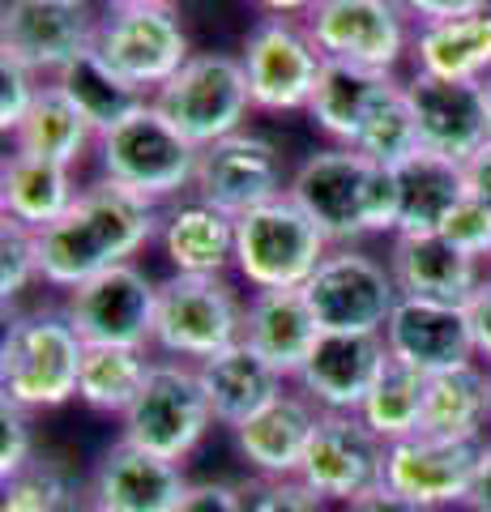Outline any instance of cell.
<instances>
[{
	"label": "cell",
	"instance_id": "obj_1",
	"mask_svg": "<svg viewBox=\"0 0 491 512\" xmlns=\"http://www.w3.org/2000/svg\"><path fill=\"white\" fill-rule=\"evenodd\" d=\"M154 201L99 180L77 192L73 210L39 231V278L56 291H77L112 265H129L133 256L158 239Z\"/></svg>",
	"mask_w": 491,
	"mask_h": 512
},
{
	"label": "cell",
	"instance_id": "obj_2",
	"mask_svg": "<svg viewBox=\"0 0 491 512\" xmlns=\"http://www.w3.org/2000/svg\"><path fill=\"white\" fill-rule=\"evenodd\" d=\"M287 197L304 210L329 248H355L368 235H398V175L368 154L329 146L308 154L287 180Z\"/></svg>",
	"mask_w": 491,
	"mask_h": 512
},
{
	"label": "cell",
	"instance_id": "obj_3",
	"mask_svg": "<svg viewBox=\"0 0 491 512\" xmlns=\"http://www.w3.org/2000/svg\"><path fill=\"white\" fill-rule=\"evenodd\" d=\"M86 342L69 325L65 308L22 312L0 338V397L35 410H60L77 397Z\"/></svg>",
	"mask_w": 491,
	"mask_h": 512
},
{
	"label": "cell",
	"instance_id": "obj_4",
	"mask_svg": "<svg viewBox=\"0 0 491 512\" xmlns=\"http://www.w3.org/2000/svg\"><path fill=\"white\" fill-rule=\"evenodd\" d=\"M99 167L103 180L137 192L146 201L176 197L180 188H193L201 150L171 124L154 103H141L120 124L99 133Z\"/></svg>",
	"mask_w": 491,
	"mask_h": 512
},
{
	"label": "cell",
	"instance_id": "obj_5",
	"mask_svg": "<svg viewBox=\"0 0 491 512\" xmlns=\"http://www.w3.org/2000/svg\"><path fill=\"white\" fill-rule=\"evenodd\" d=\"M244 338V299L223 274H171L158 282L154 338L167 359L205 363Z\"/></svg>",
	"mask_w": 491,
	"mask_h": 512
},
{
	"label": "cell",
	"instance_id": "obj_6",
	"mask_svg": "<svg viewBox=\"0 0 491 512\" xmlns=\"http://www.w3.org/2000/svg\"><path fill=\"white\" fill-rule=\"evenodd\" d=\"M325 256L329 239L287 192L235 218V269L252 291H299Z\"/></svg>",
	"mask_w": 491,
	"mask_h": 512
},
{
	"label": "cell",
	"instance_id": "obj_7",
	"mask_svg": "<svg viewBox=\"0 0 491 512\" xmlns=\"http://www.w3.org/2000/svg\"><path fill=\"white\" fill-rule=\"evenodd\" d=\"M210 427H214V410L201 389L197 363L154 359L137 402L120 419V440L184 466L201 448V440L210 436Z\"/></svg>",
	"mask_w": 491,
	"mask_h": 512
},
{
	"label": "cell",
	"instance_id": "obj_8",
	"mask_svg": "<svg viewBox=\"0 0 491 512\" xmlns=\"http://www.w3.org/2000/svg\"><path fill=\"white\" fill-rule=\"evenodd\" d=\"M94 52L112 73H120L141 94H158L188 64V35L171 0L141 5H107L99 13Z\"/></svg>",
	"mask_w": 491,
	"mask_h": 512
},
{
	"label": "cell",
	"instance_id": "obj_9",
	"mask_svg": "<svg viewBox=\"0 0 491 512\" xmlns=\"http://www.w3.org/2000/svg\"><path fill=\"white\" fill-rule=\"evenodd\" d=\"M150 103L163 111L197 150H205V146H214V141L240 133L248 111H252V94H248V77H244L240 56L193 52L184 69L171 77Z\"/></svg>",
	"mask_w": 491,
	"mask_h": 512
},
{
	"label": "cell",
	"instance_id": "obj_10",
	"mask_svg": "<svg viewBox=\"0 0 491 512\" xmlns=\"http://www.w3.org/2000/svg\"><path fill=\"white\" fill-rule=\"evenodd\" d=\"M299 291L321 333H385L402 299L389 265L363 248H329V256Z\"/></svg>",
	"mask_w": 491,
	"mask_h": 512
},
{
	"label": "cell",
	"instance_id": "obj_11",
	"mask_svg": "<svg viewBox=\"0 0 491 512\" xmlns=\"http://www.w3.org/2000/svg\"><path fill=\"white\" fill-rule=\"evenodd\" d=\"M385 457H389V444L363 423V414L321 410L295 478L316 500L346 508L385 487Z\"/></svg>",
	"mask_w": 491,
	"mask_h": 512
},
{
	"label": "cell",
	"instance_id": "obj_12",
	"mask_svg": "<svg viewBox=\"0 0 491 512\" xmlns=\"http://www.w3.org/2000/svg\"><path fill=\"white\" fill-rule=\"evenodd\" d=\"M240 64L248 77L252 107L282 116V111H308L325 56L312 43L308 26L269 13L244 35Z\"/></svg>",
	"mask_w": 491,
	"mask_h": 512
},
{
	"label": "cell",
	"instance_id": "obj_13",
	"mask_svg": "<svg viewBox=\"0 0 491 512\" xmlns=\"http://www.w3.org/2000/svg\"><path fill=\"white\" fill-rule=\"evenodd\" d=\"M158 282L141 265H112L99 278L82 282L65 299L69 325L86 346H141L154 338Z\"/></svg>",
	"mask_w": 491,
	"mask_h": 512
},
{
	"label": "cell",
	"instance_id": "obj_14",
	"mask_svg": "<svg viewBox=\"0 0 491 512\" xmlns=\"http://www.w3.org/2000/svg\"><path fill=\"white\" fill-rule=\"evenodd\" d=\"M99 13L90 0H5L0 13V56L30 73H60L94 47Z\"/></svg>",
	"mask_w": 491,
	"mask_h": 512
},
{
	"label": "cell",
	"instance_id": "obj_15",
	"mask_svg": "<svg viewBox=\"0 0 491 512\" xmlns=\"http://www.w3.org/2000/svg\"><path fill=\"white\" fill-rule=\"evenodd\" d=\"M304 26L325 60L385 69L406 56V9L398 0H312Z\"/></svg>",
	"mask_w": 491,
	"mask_h": 512
},
{
	"label": "cell",
	"instance_id": "obj_16",
	"mask_svg": "<svg viewBox=\"0 0 491 512\" xmlns=\"http://www.w3.org/2000/svg\"><path fill=\"white\" fill-rule=\"evenodd\" d=\"M193 188H197V201L214 205V210H223L231 218L257 210V205L287 192L278 146L261 133L240 128V133H231L201 150Z\"/></svg>",
	"mask_w": 491,
	"mask_h": 512
},
{
	"label": "cell",
	"instance_id": "obj_17",
	"mask_svg": "<svg viewBox=\"0 0 491 512\" xmlns=\"http://www.w3.org/2000/svg\"><path fill=\"white\" fill-rule=\"evenodd\" d=\"M483 444L470 440H440V436H410L389 444L385 457V487L406 495L423 508H466L474 470H479Z\"/></svg>",
	"mask_w": 491,
	"mask_h": 512
},
{
	"label": "cell",
	"instance_id": "obj_18",
	"mask_svg": "<svg viewBox=\"0 0 491 512\" xmlns=\"http://www.w3.org/2000/svg\"><path fill=\"white\" fill-rule=\"evenodd\" d=\"M406 99L415 111L419 150L427 154L470 163L491 141L483 82H445V77L415 73L406 82Z\"/></svg>",
	"mask_w": 491,
	"mask_h": 512
},
{
	"label": "cell",
	"instance_id": "obj_19",
	"mask_svg": "<svg viewBox=\"0 0 491 512\" xmlns=\"http://www.w3.org/2000/svg\"><path fill=\"white\" fill-rule=\"evenodd\" d=\"M193 487L180 461L154 457L129 440L103 448L90 470V508L99 512H176L184 491Z\"/></svg>",
	"mask_w": 491,
	"mask_h": 512
},
{
	"label": "cell",
	"instance_id": "obj_20",
	"mask_svg": "<svg viewBox=\"0 0 491 512\" xmlns=\"http://www.w3.org/2000/svg\"><path fill=\"white\" fill-rule=\"evenodd\" d=\"M385 363V333H321L295 389L325 414H359Z\"/></svg>",
	"mask_w": 491,
	"mask_h": 512
},
{
	"label": "cell",
	"instance_id": "obj_21",
	"mask_svg": "<svg viewBox=\"0 0 491 512\" xmlns=\"http://www.w3.org/2000/svg\"><path fill=\"white\" fill-rule=\"evenodd\" d=\"M385 346L398 363L415 367L423 376H440L479 359L466 308L427 299H398V308L385 325Z\"/></svg>",
	"mask_w": 491,
	"mask_h": 512
},
{
	"label": "cell",
	"instance_id": "obj_22",
	"mask_svg": "<svg viewBox=\"0 0 491 512\" xmlns=\"http://www.w3.org/2000/svg\"><path fill=\"white\" fill-rule=\"evenodd\" d=\"M398 90L402 82L385 69H363V64H351V60H325L308 103V120L334 146L355 150L359 137L368 133V124L376 120V111Z\"/></svg>",
	"mask_w": 491,
	"mask_h": 512
},
{
	"label": "cell",
	"instance_id": "obj_23",
	"mask_svg": "<svg viewBox=\"0 0 491 512\" xmlns=\"http://www.w3.org/2000/svg\"><path fill=\"white\" fill-rule=\"evenodd\" d=\"M393 286L402 299L427 303H453L466 308L470 295L483 286V269L474 256L457 252L440 231L432 235H393V248L385 256Z\"/></svg>",
	"mask_w": 491,
	"mask_h": 512
},
{
	"label": "cell",
	"instance_id": "obj_24",
	"mask_svg": "<svg viewBox=\"0 0 491 512\" xmlns=\"http://www.w3.org/2000/svg\"><path fill=\"white\" fill-rule=\"evenodd\" d=\"M316 419H321V410L299 389H287L261 414H252L244 427L231 431L235 453L252 470V478H295Z\"/></svg>",
	"mask_w": 491,
	"mask_h": 512
},
{
	"label": "cell",
	"instance_id": "obj_25",
	"mask_svg": "<svg viewBox=\"0 0 491 512\" xmlns=\"http://www.w3.org/2000/svg\"><path fill=\"white\" fill-rule=\"evenodd\" d=\"M240 342L295 384V376L312 359L316 342H321V325H316L304 291H252L244 299Z\"/></svg>",
	"mask_w": 491,
	"mask_h": 512
},
{
	"label": "cell",
	"instance_id": "obj_26",
	"mask_svg": "<svg viewBox=\"0 0 491 512\" xmlns=\"http://www.w3.org/2000/svg\"><path fill=\"white\" fill-rule=\"evenodd\" d=\"M197 376H201V389L210 397V410H214V423L218 427H244L252 414H261L274 397H282L291 389V380L274 372L257 350H248L244 342H235L227 350H218L214 359L197 363Z\"/></svg>",
	"mask_w": 491,
	"mask_h": 512
},
{
	"label": "cell",
	"instance_id": "obj_27",
	"mask_svg": "<svg viewBox=\"0 0 491 512\" xmlns=\"http://www.w3.org/2000/svg\"><path fill=\"white\" fill-rule=\"evenodd\" d=\"M398 175V235H432L445 218L470 197L466 163L415 150L406 163L393 167Z\"/></svg>",
	"mask_w": 491,
	"mask_h": 512
},
{
	"label": "cell",
	"instance_id": "obj_28",
	"mask_svg": "<svg viewBox=\"0 0 491 512\" xmlns=\"http://www.w3.org/2000/svg\"><path fill=\"white\" fill-rule=\"evenodd\" d=\"M73 171L60 163H47L39 154L13 150L0 167V218H13L30 231L52 227L56 218H65L77 201Z\"/></svg>",
	"mask_w": 491,
	"mask_h": 512
},
{
	"label": "cell",
	"instance_id": "obj_29",
	"mask_svg": "<svg viewBox=\"0 0 491 512\" xmlns=\"http://www.w3.org/2000/svg\"><path fill=\"white\" fill-rule=\"evenodd\" d=\"M158 248L176 274H223L235 265V218L205 201L176 205L158 227Z\"/></svg>",
	"mask_w": 491,
	"mask_h": 512
},
{
	"label": "cell",
	"instance_id": "obj_30",
	"mask_svg": "<svg viewBox=\"0 0 491 512\" xmlns=\"http://www.w3.org/2000/svg\"><path fill=\"white\" fill-rule=\"evenodd\" d=\"M491 427V384L487 363H462L453 372L427 376V406H423V436L440 440H470L483 444Z\"/></svg>",
	"mask_w": 491,
	"mask_h": 512
},
{
	"label": "cell",
	"instance_id": "obj_31",
	"mask_svg": "<svg viewBox=\"0 0 491 512\" xmlns=\"http://www.w3.org/2000/svg\"><path fill=\"white\" fill-rule=\"evenodd\" d=\"M415 73L445 77V82H483L491 73V9L474 18L427 22L410 39Z\"/></svg>",
	"mask_w": 491,
	"mask_h": 512
},
{
	"label": "cell",
	"instance_id": "obj_32",
	"mask_svg": "<svg viewBox=\"0 0 491 512\" xmlns=\"http://www.w3.org/2000/svg\"><path fill=\"white\" fill-rule=\"evenodd\" d=\"M90 146H99V128L82 116V107H77L56 82L39 90L30 116L22 120L18 133H13V150L39 154L47 163H60L69 171L82 163Z\"/></svg>",
	"mask_w": 491,
	"mask_h": 512
},
{
	"label": "cell",
	"instance_id": "obj_33",
	"mask_svg": "<svg viewBox=\"0 0 491 512\" xmlns=\"http://www.w3.org/2000/svg\"><path fill=\"white\" fill-rule=\"evenodd\" d=\"M154 359L141 346H86L82 376H77V402L94 414H116L137 402Z\"/></svg>",
	"mask_w": 491,
	"mask_h": 512
},
{
	"label": "cell",
	"instance_id": "obj_34",
	"mask_svg": "<svg viewBox=\"0 0 491 512\" xmlns=\"http://www.w3.org/2000/svg\"><path fill=\"white\" fill-rule=\"evenodd\" d=\"M423 406H427V376L389 355L359 414L385 444H398L423 431Z\"/></svg>",
	"mask_w": 491,
	"mask_h": 512
},
{
	"label": "cell",
	"instance_id": "obj_35",
	"mask_svg": "<svg viewBox=\"0 0 491 512\" xmlns=\"http://www.w3.org/2000/svg\"><path fill=\"white\" fill-rule=\"evenodd\" d=\"M56 86L65 90L77 107H82V116H86L94 128H99V133H107L112 124H120V120L129 116V111H137L141 103H150L137 86H129L120 73L107 69L94 47L56 73Z\"/></svg>",
	"mask_w": 491,
	"mask_h": 512
},
{
	"label": "cell",
	"instance_id": "obj_36",
	"mask_svg": "<svg viewBox=\"0 0 491 512\" xmlns=\"http://www.w3.org/2000/svg\"><path fill=\"white\" fill-rule=\"evenodd\" d=\"M0 512H86L90 508V495L60 457H47L39 453L30 466L0 483Z\"/></svg>",
	"mask_w": 491,
	"mask_h": 512
},
{
	"label": "cell",
	"instance_id": "obj_37",
	"mask_svg": "<svg viewBox=\"0 0 491 512\" xmlns=\"http://www.w3.org/2000/svg\"><path fill=\"white\" fill-rule=\"evenodd\" d=\"M39 278V231L0 218V299L5 308Z\"/></svg>",
	"mask_w": 491,
	"mask_h": 512
},
{
	"label": "cell",
	"instance_id": "obj_38",
	"mask_svg": "<svg viewBox=\"0 0 491 512\" xmlns=\"http://www.w3.org/2000/svg\"><path fill=\"white\" fill-rule=\"evenodd\" d=\"M240 512H325V500L299 478H248L240 483Z\"/></svg>",
	"mask_w": 491,
	"mask_h": 512
},
{
	"label": "cell",
	"instance_id": "obj_39",
	"mask_svg": "<svg viewBox=\"0 0 491 512\" xmlns=\"http://www.w3.org/2000/svg\"><path fill=\"white\" fill-rule=\"evenodd\" d=\"M35 427H30V410L0 397V483L18 478L30 461H35Z\"/></svg>",
	"mask_w": 491,
	"mask_h": 512
},
{
	"label": "cell",
	"instance_id": "obj_40",
	"mask_svg": "<svg viewBox=\"0 0 491 512\" xmlns=\"http://www.w3.org/2000/svg\"><path fill=\"white\" fill-rule=\"evenodd\" d=\"M35 77L39 73H30L26 64L0 56V133L5 137L18 133L22 120L30 116V107H35L39 90H43V86H35Z\"/></svg>",
	"mask_w": 491,
	"mask_h": 512
},
{
	"label": "cell",
	"instance_id": "obj_41",
	"mask_svg": "<svg viewBox=\"0 0 491 512\" xmlns=\"http://www.w3.org/2000/svg\"><path fill=\"white\" fill-rule=\"evenodd\" d=\"M440 235H445L457 252L474 256V261H491V210H487L483 201L466 197V201L445 218Z\"/></svg>",
	"mask_w": 491,
	"mask_h": 512
},
{
	"label": "cell",
	"instance_id": "obj_42",
	"mask_svg": "<svg viewBox=\"0 0 491 512\" xmlns=\"http://www.w3.org/2000/svg\"><path fill=\"white\" fill-rule=\"evenodd\" d=\"M176 512H240V483H223V478L193 483L176 504Z\"/></svg>",
	"mask_w": 491,
	"mask_h": 512
},
{
	"label": "cell",
	"instance_id": "obj_43",
	"mask_svg": "<svg viewBox=\"0 0 491 512\" xmlns=\"http://www.w3.org/2000/svg\"><path fill=\"white\" fill-rule=\"evenodd\" d=\"M406 18H419V26L427 22H453V18H474V13H487L491 0H402Z\"/></svg>",
	"mask_w": 491,
	"mask_h": 512
},
{
	"label": "cell",
	"instance_id": "obj_44",
	"mask_svg": "<svg viewBox=\"0 0 491 512\" xmlns=\"http://www.w3.org/2000/svg\"><path fill=\"white\" fill-rule=\"evenodd\" d=\"M466 320H470V333H474V350H479V363L491 367V278H483V286L470 295Z\"/></svg>",
	"mask_w": 491,
	"mask_h": 512
},
{
	"label": "cell",
	"instance_id": "obj_45",
	"mask_svg": "<svg viewBox=\"0 0 491 512\" xmlns=\"http://www.w3.org/2000/svg\"><path fill=\"white\" fill-rule=\"evenodd\" d=\"M342 512H432V508H423V504L406 500V495H398V491L380 487V491H372V495H363V500L346 504Z\"/></svg>",
	"mask_w": 491,
	"mask_h": 512
},
{
	"label": "cell",
	"instance_id": "obj_46",
	"mask_svg": "<svg viewBox=\"0 0 491 512\" xmlns=\"http://www.w3.org/2000/svg\"><path fill=\"white\" fill-rule=\"evenodd\" d=\"M466 188H470L474 201H483L491 210V141L466 163Z\"/></svg>",
	"mask_w": 491,
	"mask_h": 512
},
{
	"label": "cell",
	"instance_id": "obj_47",
	"mask_svg": "<svg viewBox=\"0 0 491 512\" xmlns=\"http://www.w3.org/2000/svg\"><path fill=\"white\" fill-rule=\"evenodd\" d=\"M470 512H491V440H483L479 453V470H474V487H470Z\"/></svg>",
	"mask_w": 491,
	"mask_h": 512
},
{
	"label": "cell",
	"instance_id": "obj_48",
	"mask_svg": "<svg viewBox=\"0 0 491 512\" xmlns=\"http://www.w3.org/2000/svg\"><path fill=\"white\" fill-rule=\"evenodd\" d=\"M265 13H278V18H291V13H308L312 0H257Z\"/></svg>",
	"mask_w": 491,
	"mask_h": 512
},
{
	"label": "cell",
	"instance_id": "obj_49",
	"mask_svg": "<svg viewBox=\"0 0 491 512\" xmlns=\"http://www.w3.org/2000/svg\"><path fill=\"white\" fill-rule=\"evenodd\" d=\"M483 99H487V124H491V73L483 77Z\"/></svg>",
	"mask_w": 491,
	"mask_h": 512
},
{
	"label": "cell",
	"instance_id": "obj_50",
	"mask_svg": "<svg viewBox=\"0 0 491 512\" xmlns=\"http://www.w3.org/2000/svg\"><path fill=\"white\" fill-rule=\"evenodd\" d=\"M107 5H141V0H107Z\"/></svg>",
	"mask_w": 491,
	"mask_h": 512
},
{
	"label": "cell",
	"instance_id": "obj_51",
	"mask_svg": "<svg viewBox=\"0 0 491 512\" xmlns=\"http://www.w3.org/2000/svg\"><path fill=\"white\" fill-rule=\"evenodd\" d=\"M487 384H491V367H487Z\"/></svg>",
	"mask_w": 491,
	"mask_h": 512
},
{
	"label": "cell",
	"instance_id": "obj_52",
	"mask_svg": "<svg viewBox=\"0 0 491 512\" xmlns=\"http://www.w3.org/2000/svg\"><path fill=\"white\" fill-rule=\"evenodd\" d=\"M86 512H99V508H86Z\"/></svg>",
	"mask_w": 491,
	"mask_h": 512
},
{
	"label": "cell",
	"instance_id": "obj_53",
	"mask_svg": "<svg viewBox=\"0 0 491 512\" xmlns=\"http://www.w3.org/2000/svg\"><path fill=\"white\" fill-rule=\"evenodd\" d=\"M398 5H402V0H398Z\"/></svg>",
	"mask_w": 491,
	"mask_h": 512
}]
</instances>
